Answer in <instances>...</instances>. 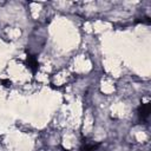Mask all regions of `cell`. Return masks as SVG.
<instances>
[{
	"mask_svg": "<svg viewBox=\"0 0 151 151\" xmlns=\"http://www.w3.org/2000/svg\"><path fill=\"white\" fill-rule=\"evenodd\" d=\"M100 146V144H90V143H85L83 145V147L80 149V151H97L98 147Z\"/></svg>",
	"mask_w": 151,
	"mask_h": 151,
	"instance_id": "obj_3",
	"label": "cell"
},
{
	"mask_svg": "<svg viewBox=\"0 0 151 151\" xmlns=\"http://www.w3.org/2000/svg\"><path fill=\"white\" fill-rule=\"evenodd\" d=\"M150 110H151V103H144L140 104L138 107V117L142 122L147 120L149 116H150Z\"/></svg>",
	"mask_w": 151,
	"mask_h": 151,
	"instance_id": "obj_1",
	"label": "cell"
},
{
	"mask_svg": "<svg viewBox=\"0 0 151 151\" xmlns=\"http://www.w3.org/2000/svg\"><path fill=\"white\" fill-rule=\"evenodd\" d=\"M25 64H26V66L31 70L32 73H37V71H38V68H39V63H38V60H37L35 55H33V54H27L26 60H25Z\"/></svg>",
	"mask_w": 151,
	"mask_h": 151,
	"instance_id": "obj_2",
	"label": "cell"
}]
</instances>
